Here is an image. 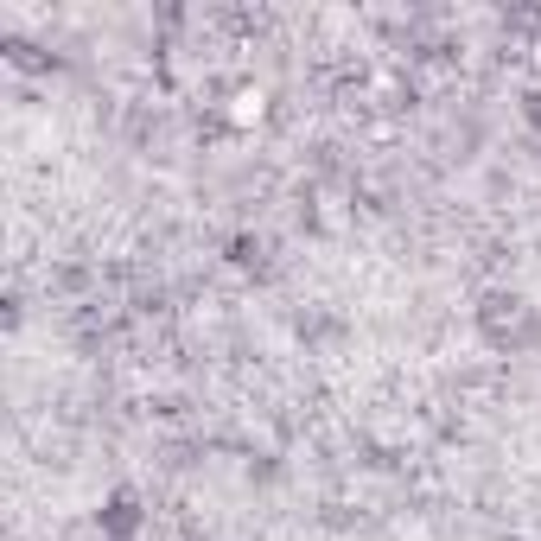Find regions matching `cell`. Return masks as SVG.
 Returning <instances> with one entry per match:
<instances>
[{"instance_id": "cell-1", "label": "cell", "mask_w": 541, "mask_h": 541, "mask_svg": "<svg viewBox=\"0 0 541 541\" xmlns=\"http://www.w3.org/2000/svg\"><path fill=\"white\" fill-rule=\"evenodd\" d=\"M261 115H268V90H236L230 96V121H236V128H255Z\"/></svg>"}]
</instances>
